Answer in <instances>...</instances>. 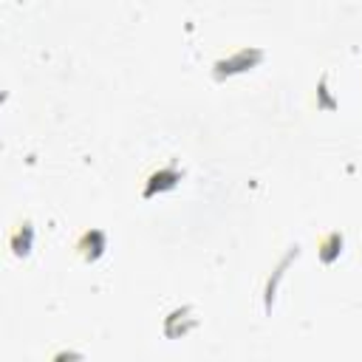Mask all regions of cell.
<instances>
[{"label": "cell", "mask_w": 362, "mask_h": 362, "mask_svg": "<svg viewBox=\"0 0 362 362\" xmlns=\"http://www.w3.org/2000/svg\"><path fill=\"white\" fill-rule=\"evenodd\" d=\"M105 246H107V240H105V232L102 229H88L79 238V243H76V249H79V255L85 260H99L105 255Z\"/></svg>", "instance_id": "7a4b0ae2"}, {"label": "cell", "mask_w": 362, "mask_h": 362, "mask_svg": "<svg viewBox=\"0 0 362 362\" xmlns=\"http://www.w3.org/2000/svg\"><path fill=\"white\" fill-rule=\"evenodd\" d=\"M263 59V54L257 51V48H243V51H238L235 57H226V59H221V62H215V76H229V74H243V71H249L252 65H257Z\"/></svg>", "instance_id": "6da1fadb"}, {"label": "cell", "mask_w": 362, "mask_h": 362, "mask_svg": "<svg viewBox=\"0 0 362 362\" xmlns=\"http://www.w3.org/2000/svg\"><path fill=\"white\" fill-rule=\"evenodd\" d=\"M31 240H34V229H31V223L25 221V223H20L17 229H14V235H11V252L20 257V255H28L31 252Z\"/></svg>", "instance_id": "277c9868"}, {"label": "cell", "mask_w": 362, "mask_h": 362, "mask_svg": "<svg viewBox=\"0 0 362 362\" xmlns=\"http://www.w3.org/2000/svg\"><path fill=\"white\" fill-rule=\"evenodd\" d=\"M339 246H342V238H339L337 232H331V235L322 240V246H320V257H322V263H331V260L342 252Z\"/></svg>", "instance_id": "5b68a950"}, {"label": "cell", "mask_w": 362, "mask_h": 362, "mask_svg": "<svg viewBox=\"0 0 362 362\" xmlns=\"http://www.w3.org/2000/svg\"><path fill=\"white\" fill-rule=\"evenodd\" d=\"M178 181H181V173L175 167H164V170H158V173L150 175V184L144 187V198H150L156 192H164V189H173Z\"/></svg>", "instance_id": "3957f363"}]
</instances>
